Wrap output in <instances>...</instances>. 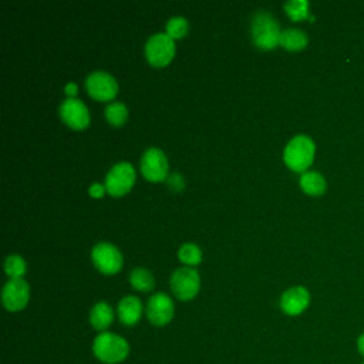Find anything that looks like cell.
<instances>
[{
	"instance_id": "23",
	"label": "cell",
	"mask_w": 364,
	"mask_h": 364,
	"mask_svg": "<svg viewBox=\"0 0 364 364\" xmlns=\"http://www.w3.org/2000/svg\"><path fill=\"white\" fill-rule=\"evenodd\" d=\"M188 28H189L188 20L182 16H173L166 21V33L172 38L183 37L188 33Z\"/></svg>"
},
{
	"instance_id": "5",
	"label": "cell",
	"mask_w": 364,
	"mask_h": 364,
	"mask_svg": "<svg viewBox=\"0 0 364 364\" xmlns=\"http://www.w3.org/2000/svg\"><path fill=\"white\" fill-rule=\"evenodd\" d=\"M199 273L191 266L178 267L169 279L171 290L179 300H189L195 297L199 290Z\"/></svg>"
},
{
	"instance_id": "3",
	"label": "cell",
	"mask_w": 364,
	"mask_h": 364,
	"mask_svg": "<svg viewBox=\"0 0 364 364\" xmlns=\"http://www.w3.org/2000/svg\"><path fill=\"white\" fill-rule=\"evenodd\" d=\"M280 27L277 20L266 10H257L252 17L250 36L253 43L263 50L276 47L280 40Z\"/></svg>"
},
{
	"instance_id": "22",
	"label": "cell",
	"mask_w": 364,
	"mask_h": 364,
	"mask_svg": "<svg viewBox=\"0 0 364 364\" xmlns=\"http://www.w3.org/2000/svg\"><path fill=\"white\" fill-rule=\"evenodd\" d=\"M178 256H179V259L183 263H186L189 266H195V264H198L200 262L202 252H200V249L195 243L186 242V243L181 245V247L178 250Z\"/></svg>"
},
{
	"instance_id": "11",
	"label": "cell",
	"mask_w": 364,
	"mask_h": 364,
	"mask_svg": "<svg viewBox=\"0 0 364 364\" xmlns=\"http://www.w3.org/2000/svg\"><path fill=\"white\" fill-rule=\"evenodd\" d=\"M146 317L154 326H165L173 317V301L171 297L158 291L148 299L146 303Z\"/></svg>"
},
{
	"instance_id": "4",
	"label": "cell",
	"mask_w": 364,
	"mask_h": 364,
	"mask_svg": "<svg viewBox=\"0 0 364 364\" xmlns=\"http://www.w3.org/2000/svg\"><path fill=\"white\" fill-rule=\"evenodd\" d=\"M175 54L173 38L168 33H154L145 43V57L152 65H165Z\"/></svg>"
},
{
	"instance_id": "14",
	"label": "cell",
	"mask_w": 364,
	"mask_h": 364,
	"mask_svg": "<svg viewBox=\"0 0 364 364\" xmlns=\"http://www.w3.org/2000/svg\"><path fill=\"white\" fill-rule=\"evenodd\" d=\"M119 321L125 326H134L138 323L142 314V304L136 296H125L117 306Z\"/></svg>"
},
{
	"instance_id": "15",
	"label": "cell",
	"mask_w": 364,
	"mask_h": 364,
	"mask_svg": "<svg viewBox=\"0 0 364 364\" xmlns=\"http://www.w3.org/2000/svg\"><path fill=\"white\" fill-rule=\"evenodd\" d=\"M114 320V310L107 301L95 303L90 310V323L98 331H105Z\"/></svg>"
},
{
	"instance_id": "17",
	"label": "cell",
	"mask_w": 364,
	"mask_h": 364,
	"mask_svg": "<svg viewBox=\"0 0 364 364\" xmlns=\"http://www.w3.org/2000/svg\"><path fill=\"white\" fill-rule=\"evenodd\" d=\"M307 43H309V37L301 28L289 27V28L282 30V33H280L279 44L290 51L301 50L307 46Z\"/></svg>"
},
{
	"instance_id": "8",
	"label": "cell",
	"mask_w": 364,
	"mask_h": 364,
	"mask_svg": "<svg viewBox=\"0 0 364 364\" xmlns=\"http://www.w3.org/2000/svg\"><path fill=\"white\" fill-rule=\"evenodd\" d=\"M85 88L88 94L97 100H111L118 91V84L109 73L97 70L87 75Z\"/></svg>"
},
{
	"instance_id": "2",
	"label": "cell",
	"mask_w": 364,
	"mask_h": 364,
	"mask_svg": "<svg viewBox=\"0 0 364 364\" xmlns=\"http://www.w3.org/2000/svg\"><path fill=\"white\" fill-rule=\"evenodd\" d=\"M314 152H316L314 141L309 135L297 134L286 144L283 159L290 169L303 173L311 165Z\"/></svg>"
},
{
	"instance_id": "13",
	"label": "cell",
	"mask_w": 364,
	"mask_h": 364,
	"mask_svg": "<svg viewBox=\"0 0 364 364\" xmlns=\"http://www.w3.org/2000/svg\"><path fill=\"white\" fill-rule=\"evenodd\" d=\"M310 304V293L304 286H293L280 296V309L289 316L301 314Z\"/></svg>"
},
{
	"instance_id": "12",
	"label": "cell",
	"mask_w": 364,
	"mask_h": 364,
	"mask_svg": "<svg viewBox=\"0 0 364 364\" xmlns=\"http://www.w3.org/2000/svg\"><path fill=\"white\" fill-rule=\"evenodd\" d=\"M58 114L65 124L73 128H85L90 122V112L81 100L67 97L58 105Z\"/></svg>"
},
{
	"instance_id": "18",
	"label": "cell",
	"mask_w": 364,
	"mask_h": 364,
	"mask_svg": "<svg viewBox=\"0 0 364 364\" xmlns=\"http://www.w3.org/2000/svg\"><path fill=\"white\" fill-rule=\"evenodd\" d=\"M129 283L136 290L149 291L154 287V276L145 267H134L129 272Z\"/></svg>"
},
{
	"instance_id": "7",
	"label": "cell",
	"mask_w": 364,
	"mask_h": 364,
	"mask_svg": "<svg viewBox=\"0 0 364 364\" xmlns=\"http://www.w3.org/2000/svg\"><path fill=\"white\" fill-rule=\"evenodd\" d=\"M91 259L98 270L105 274L117 273L122 266V255L117 246L108 242H98L91 249Z\"/></svg>"
},
{
	"instance_id": "10",
	"label": "cell",
	"mask_w": 364,
	"mask_h": 364,
	"mask_svg": "<svg viewBox=\"0 0 364 364\" xmlns=\"http://www.w3.org/2000/svg\"><path fill=\"white\" fill-rule=\"evenodd\" d=\"M28 284L21 279H10L1 290V303L9 311H18L26 307L28 301Z\"/></svg>"
},
{
	"instance_id": "1",
	"label": "cell",
	"mask_w": 364,
	"mask_h": 364,
	"mask_svg": "<svg viewBox=\"0 0 364 364\" xmlns=\"http://www.w3.org/2000/svg\"><path fill=\"white\" fill-rule=\"evenodd\" d=\"M92 353L104 364H118L128 357L129 344L119 334L102 331L94 338Z\"/></svg>"
},
{
	"instance_id": "9",
	"label": "cell",
	"mask_w": 364,
	"mask_h": 364,
	"mask_svg": "<svg viewBox=\"0 0 364 364\" xmlns=\"http://www.w3.org/2000/svg\"><path fill=\"white\" fill-rule=\"evenodd\" d=\"M141 172L149 181H162L168 175V161L165 154L156 148L149 146L141 156Z\"/></svg>"
},
{
	"instance_id": "16",
	"label": "cell",
	"mask_w": 364,
	"mask_h": 364,
	"mask_svg": "<svg viewBox=\"0 0 364 364\" xmlns=\"http://www.w3.org/2000/svg\"><path fill=\"white\" fill-rule=\"evenodd\" d=\"M300 186L301 189L313 196H320L326 192L327 188V182L324 179V176L317 172V171H306L300 175Z\"/></svg>"
},
{
	"instance_id": "26",
	"label": "cell",
	"mask_w": 364,
	"mask_h": 364,
	"mask_svg": "<svg viewBox=\"0 0 364 364\" xmlns=\"http://www.w3.org/2000/svg\"><path fill=\"white\" fill-rule=\"evenodd\" d=\"M355 347H357V351L361 357H364V331L357 337L355 340Z\"/></svg>"
},
{
	"instance_id": "27",
	"label": "cell",
	"mask_w": 364,
	"mask_h": 364,
	"mask_svg": "<svg viewBox=\"0 0 364 364\" xmlns=\"http://www.w3.org/2000/svg\"><path fill=\"white\" fill-rule=\"evenodd\" d=\"M64 90H65V94H67L70 98H73V97L77 94V84H75V82H68Z\"/></svg>"
},
{
	"instance_id": "20",
	"label": "cell",
	"mask_w": 364,
	"mask_h": 364,
	"mask_svg": "<svg viewBox=\"0 0 364 364\" xmlns=\"http://www.w3.org/2000/svg\"><path fill=\"white\" fill-rule=\"evenodd\" d=\"M4 270L10 279H21L26 272V262L20 255H9L4 259Z\"/></svg>"
},
{
	"instance_id": "24",
	"label": "cell",
	"mask_w": 364,
	"mask_h": 364,
	"mask_svg": "<svg viewBox=\"0 0 364 364\" xmlns=\"http://www.w3.org/2000/svg\"><path fill=\"white\" fill-rule=\"evenodd\" d=\"M168 185H169L171 189L178 191V189H181L183 186V178L178 172H173L168 178Z\"/></svg>"
},
{
	"instance_id": "25",
	"label": "cell",
	"mask_w": 364,
	"mask_h": 364,
	"mask_svg": "<svg viewBox=\"0 0 364 364\" xmlns=\"http://www.w3.org/2000/svg\"><path fill=\"white\" fill-rule=\"evenodd\" d=\"M104 191H105V186H104V185H101V183H98V182H95V183L90 185V188H88L90 195H91V196H95V198L102 196Z\"/></svg>"
},
{
	"instance_id": "21",
	"label": "cell",
	"mask_w": 364,
	"mask_h": 364,
	"mask_svg": "<svg viewBox=\"0 0 364 364\" xmlns=\"http://www.w3.org/2000/svg\"><path fill=\"white\" fill-rule=\"evenodd\" d=\"M287 16L297 21V20H303L309 16V1L307 0H289L283 4Z\"/></svg>"
},
{
	"instance_id": "28",
	"label": "cell",
	"mask_w": 364,
	"mask_h": 364,
	"mask_svg": "<svg viewBox=\"0 0 364 364\" xmlns=\"http://www.w3.org/2000/svg\"><path fill=\"white\" fill-rule=\"evenodd\" d=\"M361 364H364V360H363V363H361Z\"/></svg>"
},
{
	"instance_id": "6",
	"label": "cell",
	"mask_w": 364,
	"mask_h": 364,
	"mask_svg": "<svg viewBox=\"0 0 364 364\" xmlns=\"http://www.w3.org/2000/svg\"><path fill=\"white\" fill-rule=\"evenodd\" d=\"M135 181V169L129 162H118L109 168L105 176V189L112 196L124 195Z\"/></svg>"
},
{
	"instance_id": "19",
	"label": "cell",
	"mask_w": 364,
	"mask_h": 364,
	"mask_svg": "<svg viewBox=\"0 0 364 364\" xmlns=\"http://www.w3.org/2000/svg\"><path fill=\"white\" fill-rule=\"evenodd\" d=\"M104 112H105V118L112 125H121L127 119V117H128V109H127L125 104L121 102V101L109 102L105 107Z\"/></svg>"
}]
</instances>
